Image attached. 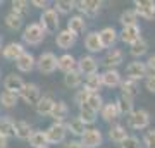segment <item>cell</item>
<instances>
[{"mask_svg":"<svg viewBox=\"0 0 155 148\" xmlns=\"http://www.w3.org/2000/svg\"><path fill=\"white\" fill-rule=\"evenodd\" d=\"M21 36L26 45H40L45 40L47 33H45L43 28L40 26V22H29L28 26L24 28Z\"/></svg>","mask_w":155,"mask_h":148,"instance_id":"obj_1","label":"cell"},{"mask_svg":"<svg viewBox=\"0 0 155 148\" xmlns=\"http://www.w3.org/2000/svg\"><path fill=\"white\" fill-rule=\"evenodd\" d=\"M59 24H61L59 14L52 7H48V9H45L41 12V16H40V26L45 29V33H57Z\"/></svg>","mask_w":155,"mask_h":148,"instance_id":"obj_2","label":"cell"},{"mask_svg":"<svg viewBox=\"0 0 155 148\" xmlns=\"http://www.w3.org/2000/svg\"><path fill=\"white\" fill-rule=\"evenodd\" d=\"M126 117H127V126L131 129H140L141 131V129H147L150 126V114L145 109H136Z\"/></svg>","mask_w":155,"mask_h":148,"instance_id":"obj_3","label":"cell"},{"mask_svg":"<svg viewBox=\"0 0 155 148\" xmlns=\"http://www.w3.org/2000/svg\"><path fill=\"white\" fill-rule=\"evenodd\" d=\"M76 62V71L81 76H91L95 72H98V62L93 55H81Z\"/></svg>","mask_w":155,"mask_h":148,"instance_id":"obj_4","label":"cell"},{"mask_svg":"<svg viewBox=\"0 0 155 148\" xmlns=\"http://www.w3.org/2000/svg\"><path fill=\"white\" fill-rule=\"evenodd\" d=\"M41 74H52L57 69V55L54 52H43L36 59V66Z\"/></svg>","mask_w":155,"mask_h":148,"instance_id":"obj_5","label":"cell"},{"mask_svg":"<svg viewBox=\"0 0 155 148\" xmlns=\"http://www.w3.org/2000/svg\"><path fill=\"white\" fill-rule=\"evenodd\" d=\"M104 141V136H102V131L97 129V127H86V131L83 133L81 136V145L84 148H98Z\"/></svg>","mask_w":155,"mask_h":148,"instance_id":"obj_6","label":"cell"},{"mask_svg":"<svg viewBox=\"0 0 155 148\" xmlns=\"http://www.w3.org/2000/svg\"><path fill=\"white\" fill-rule=\"evenodd\" d=\"M66 126L61 124V122H54V124H50L47 127V131H45V136H47V141L50 145H57V143H62L66 140Z\"/></svg>","mask_w":155,"mask_h":148,"instance_id":"obj_7","label":"cell"},{"mask_svg":"<svg viewBox=\"0 0 155 148\" xmlns=\"http://www.w3.org/2000/svg\"><path fill=\"white\" fill-rule=\"evenodd\" d=\"M40 97H41V91H40L38 84H35V83H26L24 88L21 90V93H19V98H21L24 104L33 105V107L36 105Z\"/></svg>","mask_w":155,"mask_h":148,"instance_id":"obj_8","label":"cell"},{"mask_svg":"<svg viewBox=\"0 0 155 148\" xmlns=\"http://www.w3.org/2000/svg\"><path fill=\"white\" fill-rule=\"evenodd\" d=\"M134 12L138 17H143L147 21L155 17V2L153 0H136L134 2Z\"/></svg>","mask_w":155,"mask_h":148,"instance_id":"obj_9","label":"cell"},{"mask_svg":"<svg viewBox=\"0 0 155 148\" xmlns=\"http://www.w3.org/2000/svg\"><path fill=\"white\" fill-rule=\"evenodd\" d=\"M126 79H131V81H136L138 83L140 79H143L147 76V66L145 62L141 61H134V62H129L126 67Z\"/></svg>","mask_w":155,"mask_h":148,"instance_id":"obj_10","label":"cell"},{"mask_svg":"<svg viewBox=\"0 0 155 148\" xmlns=\"http://www.w3.org/2000/svg\"><path fill=\"white\" fill-rule=\"evenodd\" d=\"M35 66H36V59H35V55L31 52L24 50L16 59V67H17V71H21V72H31L35 69Z\"/></svg>","mask_w":155,"mask_h":148,"instance_id":"obj_11","label":"cell"},{"mask_svg":"<svg viewBox=\"0 0 155 148\" xmlns=\"http://www.w3.org/2000/svg\"><path fill=\"white\" fill-rule=\"evenodd\" d=\"M67 114H69V107H67L66 102H64V100H55V104H54V107H52L48 115L54 119V122L64 124L66 119H67Z\"/></svg>","mask_w":155,"mask_h":148,"instance_id":"obj_12","label":"cell"},{"mask_svg":"<svg viewBox=\"0 0 155 148\" xmlns=\"http://www.w3.org/2000/svg\"><path fill=\"white\" fill-rule=\"evenodd\" d=\"M24 79H22L21 76H17V74H9V76L4 79V90L5 91H9V93H14L19 97V93H21V90L24 88Z\"/></svg>","mask_w":155,"mask_h":148,"instance_id":"obj_13","label":"cell"},{"mask_svg":"<svg viewBox=\"0 0 155 148\" xmlns=\"http://www.w3.org/2000/svg\"><path fill=\"white\" fill-rule=\"evenodd\" d=\"M100 76H102V84L107 88H117V86H121V83H122V76L117 69H107Z\"/></svg>","mask_w":155,"mask_h":148,"instance_id":"obj_14","label":"cell"},{"mask_svg":"<svg viewBox=\"0 0 155 148\" xmlns=\"http://www.w3.org/2000/svg\"><path fill=\"white\" fill-rule=\"evenodd\" d=\"M117 35H119L117 38H121L124 43L133 45L134 41H138L141 38V29H140V26H126V28H122L121 33H117Z\"/></svg>","mask_w":155,"mask_h":148,"instance_id":"obj_15","label":"cell"},{"mask_svg":"<svg viewBox=\"0 0 155 148\" xmlns=\"http://www.w3.org/2000/svg\"><path fill=\"white\" fill-rule=\"evenodd\" d=\"M55 104V98H54V95L52 93H45L40 97V100L36 102L35 105V110H36V114L38 115H48L52 107Z\"/></svg>","mask_w":155,"mask_h":148,"instance_id":"obj_16","label":"cell"},{"mask_svg":"<svg viewBox=\"0 0 155 148\" xmlns=\"http://www.w3.org/2000/svg\"><path fill=\"white\" fill-rule=\"evenodd\" d=\"M98 38L104 48H112L117 41V31L112 26H105L102 31H98Z\"/></svg>","mask_w":155,"mask_h":148,"instance_id":"obj_17","label":"cell"},{"mask_svg":"<svg viewBox=\"0 0 155 148\" xmlns=\"http://www.w3.org/2000/svg\"><path fill=\"white\" fill-rule=\"evenodd\" d=\"M0 52H2V57H4L5 61H14V62H16V59L22 54V52H24V47H22V43L11 41V43H7L5 47H2Z\"/></svg>","mask_w":155,"mask_h":148,"instance_id":"obj_18","label":"cell"},{"mask_svg":"<svg viewBox=\"0 0 155 148\" xmlns=\"http://www.w3.org/2000/svg\"><path fill=\"white\" fill-rule=\"evenodd\" d=\"M122 61H124V55H122V50L119 48H110L104 57V66L107 69H116L117 66H121Z\"/></svg>","mask_w":155,"mask_h":148,"instance_id":"obj_19","label":"cell"},{"mask_svg":"<svg viewBox=\"0 0 155 148\" xmlns=\"http://www.w3.org/2000/svg\"><path fill=\"white\" fill-rule=\"evenodd\" d=\"M55 43L59 48L62 50H69L74 47V43H76V36L71 33V31H67V29H62V31H59L55 36Z\"/></svg>","mask_w":155,"mask_h":148,"instance_id":"obj_20","label":"cell"},{"mask_svg":"<svg viewBox=\"0 0 155 148\" xmlns=\"http://www.w3.org/2000/svg\"><path fill=\"white\" fill-rule=\"evenodd\" d=\"M76 64H78L76 59L71 54H64L61 57H57V69L62 71L64 74H67L71 71H76Z\"/></svg>","mask_w":155,"mask_h":148,"instance_id":"obj_21","label":"cell"},{"mask_svg":"<svg viewBox=\"0 0 155 148\" xmlns=\"http://www.w3.org/2000/svg\"><path fill=\"white\" fill-rule=\"evenodd\" d=\"M67 31H71L74 36H79V35L83 33L84 29H86V21H84L83 16H72L69 21H67Z\"/></svg>","mask_w":155,"mask_h":148,"instance_id":"obj_22","label":"cell"},{"mask_svg":"<svg viewBox=\"0 0 155 148\" xmlns=\"http://www.w3.org/2000/svg\"><path fill=\"white\" fill-rule=\"evenodd\" d=\"M100 7H102L100 0H79V2H76V9H79L81 12L88 14V16L97 14L100 11Z\"/></svg>","mask_w":155,"mask_h":148,"instance_id":"obj_23","label":"cell"},{"mask_svg":"<svg viewBox=\"0 0 155 148\" xmlns=\"http://www.w3.org/2000/svg\"><path fill=\"white\" fill-rule=\"evenodd\" d=\"M84 48L88 50L90 54H97V52H102L104 50L97 31H91V33H88L84 36Z\"/></svg>","mask_w":155,"mask_h":148,"instance_id":"obj_24","label":"cell"},{"mask_svg":"<svg viewBox=\"0 0 155 148\" xmlns=\"http://www.w3.org/2000/svg\"><path fill=\"white\" fill-rule=\"evenodd\" d=\"M64 126H66V131L71 133L72 136H83V133L86 131V126H84L83 122H81V119L79 117H72V119H69V121L64 122Z\"/></svg>","mask_w":155,"mask_h":148,"instance_id":"obj_25","label":"cell"},{"mask_svg":"<svg viewBox=\"0 0 155 148\" xmlns=\"http://www.w3.org/2000/svg\"><path fill=\"white\" fill-rule=\"evenodd\" d=\"M102 76H100V72H95V74H91V76H86V79H84V90L86 91H90V93H98L100 90H102Z\"/></svg>","mask_w":155,"mask_h":148,"instance_id":"obj_26","label":"cell"},{"mask_svg":"<svg viewBox=\"0 0 155 148\" xmlns=\"http://www.w3.org/2000/svg\"><path fill=\"white\" fill-rule=\"evenodd\" d=\"M100 114H102V119L105 122H114L119 119V112H117V107L114 102H109V104H104L102 109H100Z\"/></svg>","mask_w":155,"mask_h":148,"instance_id":"obj_27","label":"cell"},{"mask_svg":"<svg viewBox=\"0 0 155 148\" xmlns=\"http://www.w3.org/2000/svg\"><path fill=\"white\" fill-rule=\"evenodd\" d=\"M114 104H116V107H117V112H119V115H129V114L134 110L133 98L124 97V95H121V97H119V98H117Z\"/></svg>","mask_w":155,"mask_h":148,"instance_id":"obj_28","label":"cell"},{"mask_svg":"<svg viewBox=\"0 0 155 148\" xmlns=\"http://www.w3.org/2000/svg\"><path fill=\"white\" fill-rule=\"evenodd\" d=\"M109 138H110V141L114 143H119L121 145L124 140L127 138V131H126V127L122 126V124H112L110 129H109Z\"/></svg>","mask_w":155,"mask_h":148,"instance_id":"obj_29","label":"cell"},{"mask_svg":"<svg viewBox=\"0 0 155 148\" xmlns=\"http://www.w3.org/2000/svg\"><path fill=\"white\" fill-rule=\"evenodd\" d=\"M31 133H33V129L29 126V122L14 121V136H16L17 140H28Z\"/></svg>","mask_w":155,"mask_h":148,"instance_id":"obj_30","label":"cell"},{"mask_svg":"<svg viewBox=\"0 0 155 148\" xmlns=\"http://www.w3.org/2000/svg\"><path fill=\"white\" fill-rule=\"evenodd\" d=\"M78 117L81 119V122L84 126H90V124H95V121H97V112L91 110L86 104H83L79 105V115Z\"/></svg>","mask_w":155,"mask_h":148,"instance_id":"obj_31","label":"cell"},{"mask_svg":"<svg viewBox=\"0 0 155 148\" xmlns=\"http://www.w3.org/2000/svg\"><path fill=\"white\" fill-rule=\"evenodd\" d=\"M0 136L7 138V140L14 136V119H11L9 115L0 117Z\"/></svg>","mask_w":155,"mask_h":148,"instance_id":"obj_32","label":"cell"},{"mask_svg":"<svg viewBox=\"0 0 155 148\" xmlns=\"http://www.w3.org/2000/svg\"><path fill=\"white\" fill-rule=\"evenodd\" d=\"M28 141H29V146H33V148H47V145H48L45 131H33L29 134Z\"/></svg>","mask_w":155,"mask_h":148,"instance_id":"obj_33","label":"cell"},{"mask_svg":"<svg viewBox=\"0 0 155 148\" xmlns=\"http://www.w3.org/2000/svg\"><path fill=\"white\" fill-rule=\"evenodd\" d=\"M81 83H83V76L78 71H71V72H67V74H64V84H66L67 88H71V90L79 88Z\"/></svg>","mask_w":155,"mask_h":148,"instance_id":"obj_34","label":"cell"},{"mask_svg":"<svg viewBox=\"0 0 155 148\" xmlns=\"http://www.w3.org/2000/svg\"><path fill=\"white\" fill-rule=\"evenodd\" d=\"M147 52H148V43L143 38H140L138 41H134L133 45H129V54L133 55V57H136V59L143 57Z\"/></svg>","mask_w":155,"mask_h":148,"instance_id":"obj_35","label":"cell"},{"mask_svg":"<svg viewBox=\"0 0 155 148\" xmlns=\"http://www.w3.org/2000/svg\"><path fill=\"white\" fill-rule=\"evenodd\" d=\"M119 22L122 24V28L138 26V16H136V12H134L133 9H126V11L121 14V17H119Z\"/></svg>","mask_w":155,"mask_h":148,"instance_id":"obj_36","label":"cell"},{"mask_svg":"<svg viewBox=\"0 0 155 148\" xmlns=\"http://www.w3.org/2000/svg\"><path fill=\"white\" fill-rule=\"evenodd\" d=\"M121 95L124 97H129V98H134L136 95H138V83L136 81H131V79H126V81L121 83Z\"/></svg>","mask_w":155,"mask_h":148,"instance_id":"obj_37","label":"cell"},{"mask_svg":"<svg viewBox=\"0 0 155 148\" xmlns=\"http://www.w3.org/2000/svg\"><path fill=\"white\" fill-rule=\"evenodd\" d=\"M52 9H54L57 14H69L71 11L76 9V2H74V0H57Z\"/></svg>","mask_w":155,"mask_h":148,"instance_id":"obj_38","label":"cell"},{"mask_svg":"<svg viewBox=\"0 0 155 148\" xmlns=\"http://www.w3.org/2000/svg\"><path fill=\"white\" fill-rule=\"evenodd\" d=\"M17 100H19V97L14 93H9V91H2L0 93V104H2V107H5V109H12V107H16Z\"/></svg>","mask_w":155,"mask_h":148,"instance_id":"obj_39","label":"cell"},{"mask_svg":"<svg viewBox=\"0 0 155 148\" xmlns=\"http://www.w3.org/2000/svg\"><path fill=\"white\" fill-rule=\"evenodd\" d=\"M5 24L9 29H19V28L22 26V17L19 16V14H16V12H9L5 16Z\"/></svg>","mask_w":155,"mask_h":148,"instance_id":"obj_40","label":"cell"},{"mask_svg":"<svg viewBox=\"0 0 155 148\" xmlns=\"http://www.w3.org/2000/svg\"><path fill=\"white\" fill-rule=\"evenodd\" d=\"M86 105H88V107H90L91 110L98 112V110L102 109V105H104V100H102L100 93H90L88 100H86Z\"/></svg>","mask_w":155,"mask_h":148,"instance_id":"obj_41","label":"cell"},{"mask_svg":"<svg viewBox=\"0 0 155 148\" xmlns=\"http://www.w3.org/2000/svg\"><path fill=\"white\" fill-rule=\"evenodd\" d=\"M12 12H16V14H19V16H24L26 14V11H28L29 4L26 2V0H12Z\"/></svg>","mask_w":155,"mask_h":148,"instance_id":"obj_42","label":"cell"},{"mask_svg":"<svg viewBox=\"0 0 155 148\" xmlns=\"http://www.w3.org/2000/svg\"><path fill=\"white\" fill-rule=\"evenodd\" d=\"M121 148H141V141L136 136L127 134V138L121 143Z\"/></svg>","mask_w":155,"mask_h":148,"instance_id":"obj_43","label":"cell"},{"mask_svg":"<svg viewBox=\"0 0 155 148\" xmlns=\"http://www.w3.org/2000/svg\"><path fill=\"white\" fill-rule=\"evenodd\" d=\"M88 97H90V91H86L84 88H81V90H78L76 95H74V104H76L78 107H79V105H83V104H86Z\"/></svg>","mask_w":155,"mask_h":148,"instance_id":"obj_44","label":"cell"},{"mask_svg":"<svg viewBox=\"0 0 155 148\" xmlns=\"http://www.w3.org/2000/svg\"><path fill=\"white\" fill-rule=\"evenodd\" d=\"M145 148H155V129H148L143 136Z\"/></svg>","mask_w":155,"mask_h":148,"instance_id":"obj_45","label":"cell"},{"mask_svg":"<svg viewBox=\"0 0 155 148\" xmlns=\"http://www.w3.org/2000/svg\"><path fill=\"white\" fill-rule=\"evenodd\" d=\"M145 66H147V76H148V77L155 76V54L150 55L148 61L145 62Z\"/></svg>","mask_w":155,"mask_h":148,"instance_id":"obj_46","label":"cell"},{"mask_svg":"<svg viewBox=\"0 0 155 148\" xmlns=\"http://www.w3.org/2000/svg\"><path fill=\"white\" fill-rule=\"evenodd\" d=\"M145 86H147V90H148L150 93H155V76L147 77V83H145Z\"/></svg>","mask_w":155,"mask_h":148,"instance_id":"obj_47","label":"cell"},{"mask_svg":"<svg viewBox=\"0 0 155 148\" xmlns=\"http://www.w3.org/2000/svg\"><path fill=\"white\" fill-rule=\"evenodd\" d=\"M31 5L33 7H38V9H48V2H47V0H33V2H31Z\"/></svg>","mask_w":155,"mask_h":148,"instance_id":"obj_48","label":"cell"},{"mask_svg":"<svg viewBox=\"0 0 155 148\" xmlns=\"http://www.w3.org/2000/svg\"><path fill=\"white\" fill-rule=\"evenodd\" d=\"M64 148H84L83 145L79 141H76V140H72V141H67L66 145H64Z\"/></svg>","mask_w":155,"mask_h":148,"instance_id":"obj_49","label":"cell"},{"mask_svg":"<svg viewBox=\"0 0 155 148\" xmlns=\"http://www.w3.org/2000/svg\"><path fill=\"white\" fill-rule=\"evenodd\" d=\"M9 146V140L4 136H0V148H7Z\"/></svg>","mask_w":155,"mask_h":148,"instance_id":"obj_50","label":"cell"},{"mask_svg":"<svg viewBox=\"0 0 155 148\" xmlns=\"http://www.w3.org/2000/svg\"><path fill=\"white\" fill-rule=\"evenodd\" d=\"M2 41H4V40H2V36H0V50H2Z\"/></svg>","mask_w":155,"mask_h":148,"instance_id":"obj_51","label":"cell"},{"mask_svg":"<svg viewBox=\"0 0 155 148\" xmlns=\"http://www.w3.org/2000/svg\"><path fill=\"white\" fill-rule=\"evenodd\" d=\"M47 148H48V146H47Z\"/></svg>","mask_w":155,"mask_h":148,"instance_id":"obj_52","label":"cell"}]
</instances>
